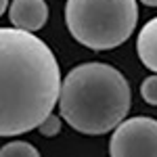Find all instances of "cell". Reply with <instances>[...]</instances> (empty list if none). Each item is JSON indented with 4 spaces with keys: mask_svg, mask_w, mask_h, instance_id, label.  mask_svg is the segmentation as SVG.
Wrapping results in <instances>:
<instances>
[{
    "mask_svg": "<svg viewBox=\"0 0 157 157\" xmlns=\"http://www.w3.org/2000/svg\"><path fill=\"white\" fill-rule=\"evenodd\" d=\"M136 52L147 69L157 73V17L149 19L136 38Z\"/></svg>",
    "mask_w": 157,
    "mask_h": 157,
    "instance_id": "6",
    "label": "cell"
},
{
    "mask_svg": "<svg viewBox=\"0 0 157 157\" xmlns=\"http://www.w3.org/2000/svg\"><path fill=\"white\" fill-rule=\"evenodd\" d=\"M109 157H157V120L130 117L113 130Z\"/></svg>",
    "mask_w": 157,
    "mask_h": 157,
    "instance_id": "4",
    "label": "cell"
},
{
    "mask_svg": "<svg viewBox=\"0 0 157 157\" xmlns=\"http://www.w3.org/2000/svg\"><path fill=\"white\" fill-rule=\"evenodd\" d=\"M38 132L42 134V136H57L61 132V117L50 113L48 117L38 126Z\"/></svg>",
    "mask_w": 157,
    "mask_h": 157,
    "instance_id": "9",
    "label": "cell"
},
{
    "mask_svg": "<svg viewBox=\"0 0 157 157\" xmlns=\"http://www.w3.org/2000/svg\"><path fill=\"white\" fill-rule=\"evenodd\" d=\"M143 4H147V6H157V0H140Z\"/></svg>",
    "mask_w": 157,
    "mask_h": 157,
    "instance_id": "11",
    "label": "cell"
},
{
    "mask_svg": "<svg viewBox=\"0 0 157 157\" xmlns=\"http://www.w3.org/2000/svg\"><path fill=\"white\" fill-rule=\"evenodd\" d=\"M140 97L145 98L149 105H157V73L149 75L140 84Z\"/></svg>",
    "mask_w": 157,
    "mask_h": 157,
    "instance_id": "8",
    "label": "cell"
},
{
    "mask_svg": "<svg viewBox=\"0 0 157 157\" xmlns=\"http://www.w3.org/2000/svg\"><path fill=\"white\" fill-rule=\"evenodd\" d=\"M11 2H13V0H0V13H2V15H6V13H9Z\"/></svg>",
    "mask_w": 157,
    "mask_h": 157,
    "instance_id": "10",
    "label": "cell"
},
{
    "mask_svg": "<svg viewBox=\"0 0 157 157\" xmlns=\"http://www.w3.org/2000/svg\"><path fill=\"white\" fill-rule=\"evenodd\" d=\"M6 15L13 27L34 34L48 21V6L44 0H13Z\"/></svg>",
    "mask_w": 157,
    "mask_h": 157,
    "instance_id": "5",
    "label": "cell"
},
{
    "mask_svg": "<svg viewBox=\"0 0 157 157\" xmlns=\"http://www.w3.org/2000/svg\"><path fill=\"white\" fill-rule=\"evenodd\" d=\"M0 136L38 128L61 98V69L44 40L17 27L0 29Z\"/></svg>",
    "mask_w": 157,
    "mask_h": 157,
    "instance_id": "1",
    "label": "cell"
},
{
    "mask_svg": "<svg viewBox=\"0 0 157 157\" xmlns=\"http://www.w3.org/2000/svg\"><path fill=\"white\" fill-rule=\"evenodd\" d=\"M136 0H67L65 23L82 46L111 50L121 46L136 27Z\"/></svg>",
    "mask_w": 157,
    "mask_h": 157,
    "instance_id": "3",
    "label": "cell"
},
{
    "mask_svg": "<svg viewBox=\"0 0 157 157\" xmlns=\"http://www.w3.org/2000/svg\"><path fill=\"white\" fill-rule=\"evenodd\" d=\"M132 105L128 80L107 63H82L65 75L61 88V117L73 130L101 136L115 130Z\"/></svg>",
    "mask_w": 157,
    "mask_h": 157,
    "instance_id": "2",
    "label": "cell"
},
{
    "mask_svg": "<svg viewBox=\"0 0 157 157\" xmlns=\"http://www.w3.org/2000/svg\"><path fill=\"white\" fill-rule=\"evenodd\" d=\"M0 157H40V153L36 151L34 145H29L25 140H13L2 147Z\"/></svg>",
    "mask_w": 157,
    "mask_h": 157,
    "instance_id": "7",
    "label": "cell"
}]
</instances>
